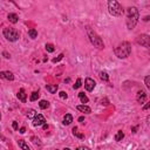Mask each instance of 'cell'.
Listing matches in <instances>:
<instances>
[{"label": "cell", "instance_id": "obj_19", "mask_svg": "<svg viewBox=\"0 0 150 150\" xmlns=\"http://www.w3.org/2000/svg\"><path fill=\"white\" fill-rule=\"evenodd\" d=\"M36 111L34 110V109H29L28 111H27V117H28V119H33L34 120V117L36 116Z\"/></svg>", "mask_w": 150, "mask_h": 150}, {"label": "cell", "instance_id": "obj_11", "mask_svg": "<svg viewBox=\"0 0 150 150\" xmlns=\"http://www.w3.org/2000/svg\"><path fill=\"white\" fill-rule=\"evenodd\" d=\"M76 109H77V110H80V111H82V112H84V114H90V112H92V109L89 108L88 106H84V104L77 106Z\"/></svg>", "mask_w": 150, "mask_h": 150}, {"label": "cell", "instance_id": "obj_30", "mask_svg": "<svg viewBox=\"0 0 150 150\" xmlns=\"http://www.w3.org/2000/svg\"><path fill=\"white\" fill-rule=\"evenodd\" d=\"M12 127H13V129H14V130H18V122H15V121H14L13 123H12Z\"/></svg>", "mask_w": 150, "mask_h": 150}, {"label": "cell", "instance_id": "obj_18", "mask_svg": "<svg viewBox=\"0 0 150 150\" xmlns=\"http://www.w3.org/2000/svg\"><path fill=\"white\" fill-rule=\"evenodd\" d=\"M123 137H124V132L122 131V130H120V131H117L116 136H115V141L120 142V141H122V138H123Z\"/></svg>", "mask_w": 150, "mask_h": 150}, {"label": "cell", "instance_id": "obj_3", "mask_svg": "<svg viewBox=\"0 0 150 150\" xmlns=\"http://www.w3.org/2000/svg\"><path fill=\"white\" fill-rule=\"evenodd\" d=\"M87 34H88V38H89V40H90V42L96 48L102 49L104 47V44H103V41H102V39L97 35L96 32H94L90 27H87Z\"/></svg>", "mask_w": 150, "mask_h": 150}, {"label": "cell", "instance_id": "obj_6", "mask_svg": "<svg viewBox=\"0 0 150 150\" xmlns=\"http://www.w3.org/2000/svg\"><path fill=\"white\" fill-rule=\"evenodd\" d=\"M136 42L143 47L150 48V36L147 35V34H141V35H138V38L136 39Z\"/></svg>", "mask_w": 150, "mask_h": 150}, {"label": "cell", "instance_id": "obj_16", "mask_svg": "<svg viewBox=\"0 0 150 150\" xmlns=\"http://www.w3.org/2000/svg\"><path fill=\"white\" fill-rule=\"evenodd\" d=\"M18 143H19V147H20V148H21L22 150H31V148H29V146L26 143V142L24 141V140H19Z\"/></svg>", "mask_w": 150, "mask_h": 150}, {"label": "cell", "instance_id": "obj_17", "mask_svg": "<svg viewBox=\"0 0 150 150\" xmlns=\"http://www.w3.org/2000/svg\"><path fill=\"white\" fill-rule=\"evenodd\" d=\"M39 107L41 109H47L49 107V102L46 101V100H41V101L39 102Z\"/></svg>", "mask_w": 150, "mask_h": 150}, {"label": "cell", "instance_id": "obj_37", "mask_svg": "<svg viewBox=\"0 0 150 150\" xmlns=\"http://www.w3.org/2000/svg\"><path fill=\"white\" fill-rule=\"evenodd\" d=\"M42 127H44V129H45V130H46V129L48 128V124H46V123H45V124H44V126H42Z\"/></svg>", "mask_w": 150, "mask_h": 150}, {"label": "cell", "instance_id": "obj_22", "mask_svg": "<svg viewBox=\"0 0 150 150\" xmlns=\"http://www.w3.org/2000/svg\"><path fill=\"white\" fill-rule=\"evenodd\" d=\"M73 134H74V136L79 137V138H81V140H83V138H84V135L80 134L79 130H77V128H76V127H75V128H73Z\"/></svg>", "mask_w": 150, "mask_h": 150}, {"label": "cell", "instance_id": "obj_13", "mask_svg": "<svg viewBox=\"0 0 150 150\" xmlns=\"http://www.w3.org/2000/svg\"><path fill=\"white\" fill-rule=\"evenodd\" d=\"M17 96H18V99L20 100L21 102H26V94H25V90L24 89H20L18 92V94H17Z\"/></svg>", "mask_w": 150, "mask_h": 150}, {"label": "cell", "instance_id": "obj_7", "mask_svg": "<svg viewBox=\"0 0 150 150\" xmlns=\"http://www.w3.org/2000/svg\"><path fill=\"white\" fill-rule=\"evenodd\" d=\"M45 122H46V120H45L44 115H42V114H38L36 116L34 117V120H33V126H34V127L44 126Z\"/></svg>", "mask_w": 150, "mask_h": 150}, {"label": "cell", "instance_id": "obj_1", "mask_svg": "<svg viewBox=\"0 0 150 150\" xmlns=\"http://www.w3.org/2000/svg\"><path fill=\"white\" fill-rule=\"evenodd\" d=\"M140 14H138V9L136 7H129L127 9V27L128 29H134L135 26H136L137 21H138Z\"/></svg>", "mask_w": 150, "mask_h": 150}, {"label": "cell", "instance_id": "obj_38", "mask_svg": "<svg viewBox=\"0 0 150 150\" xmlns=\"http://www.w3.org/2000/svg\"><path fill=\"white\" fill-rule=\"evenodd\" d=\"M143 20H144V21H149V20H150V17H146V18H144Z\"/></svg>", "mask_w": 150, "mask_h": 150}, {"label": "cell", "instance_id": "obj_29", "mask_svg": "<svg viewBox=\"0 0 150 150\" xmlns=\"http://www.w3.org/2000/svg\"><path fill=\"white\" fill-rule=\"evenodd\" d=\"M59 95H60L61 99H67V93H66V92H60Z\"/></svg>", "mask_w": 150, "mask_h": 150}, {"label": "cell", "instance_id": "obj_8", "mask_svg": "<svg viewBox=\"0 0 150 150\" xmlns=\"http://www.w3.org/2000/svg\"><path fill=\"white\" fill-rule=\"evenodd\" d=\"M95 86H96V83H95V81L93 79H90V77H87L86 81H84V87H86V89L88 92H92L94 90Z\"/></svg>", "mask_w": 150, "mask_h": 150}, {"label": "cell", "instance_id": "obj_41", "mask_svg": "<svg viewBox=\"0 0 150 150\" xmlns=\"http://www.w3.org/2000/svg\"><path fill=\"white\" fill-rule=\"evenodd\" d=\"M148 122L150 123V116H148Z\"/></svg>", "mask_w": 150, "mask_h": 150}, {"label": "cell", "instance_id": "obj_27", "mask_svg": "<svg viewBox=\"0 0 150 150\" xmlns=\"http://www.w3.org/2000/svg\"><path fill=\"white\" fill-rule=\"evenodd\" d=\"M81 82H82V81H81V79H77V80H76V83H75L74 86H73V88H74V89L80 88V87H81Z\"/></svg>", "mask_w": 150, "mask_h": 150}, {"label": "cell", "instance_id": "obj_2", "mask_svg": "<svg viewBox=\"0 0 150 150\" xmlns=\"http://www.w3.org/2000/svg\"><path fill=\"white\" fill-rule=\"evenodd\" d=\"M114 53L119 59H126L131 53V45L128 41H123L114 49Z\"/></svg>", "mask_w": 150, "mask_h": 150}, {"label": "cell", "instance_id": "obj_28", "mask_svg": "<svg viewBox=\"0 0 150 150\" xmlns=\"http://www.w3.org/2000/svg\"><path fill=\"white\" fill-rule=\"evenodd\" d=\"M62 59H63V54H60V55L57 56V57H55V59H53V62H54V63H56V62H59L60 60H62Z\"/></svg>", "mask_w": 150, "mask_h": 150}, {"label": "cell", "instance_id": "obj_20", "mask_svg": "<svg viewBox=\"0 0 150 150\" xmlns=\"http://www.w3.org/2000/svg\"><path fill=\"white\" fill-rule=\"evenodd\" d=\"M79 97H80V100H81V102L82 103H87L88 102V97L84 95L83 92H81V93H79Z\"/></svg>", "mask_w": 150, "mask_h": 150}, {"label": "cell", "instance_id": "obj_21", "mask_svg": "<svg viewBox=\"0 0 150 150\" xmlns=\"http://www.w3.org/2000/svg\"><path fill=\"white\" fill-rule=\"evenodd\" d=\"M28 35L32 38V39H36V36H38V32L35 31L34 28H31L28 31Z\"/></svg>", "mask_w": 150, "mask_h": 150}, {"label": "cell", "instance_id": "obj_9", "mask_svg": "<svg viewBox=\"0 0 150 150\" xmlns=\"http://www.w3.org/2000/svg\"><path fill=\"white\" fill-rule=\"evenodd\" d=\"M136 100H137V102H138V103L143 104L144 102L147 101V94H146V92H144V90H140L138 93H137V95H136Z\"/></svg>", "mask_w": 150, "mask_h": 150}, {"label": "cell", "instance_id": "obj_5", "mask_svg": "<svg viewBox=\"0 0 150 150\" xmlns=\"http://www.w3.org/2000/svg\"><path fill=\"white\" fill-rule=\"evenodd\" d=\"M4 36L8 41H17L19 39V32L15 28H5L4 29Z\"/></svg>", "mask_w": 150, "mask_h": 150}, {"label": "cell", "instance_id": "obj_34", "mask_svg": "<svg viewBox=\"0 0 150 150\" xmlns=\"http://www.w3.org/2000/svg\"><path fill=\"white\" fill-rule=\"evenodd\" d=\"M25 132H26V129H25L24 127H22V128L20 129V134H25Z\"/></svg>", "mask_w": 150, "mask_h": 150}, {"label": "cell", "instance_id": "obj_35", "mask_svg": "<svg viewBox=\"0 0 150 150\" xmlns=\"http://www.w3.org/2000/svg\"><path fill=\"white\" fill-rule=\"evenodd\" d=\"M83 121H84V117H83V116L79 117V122H81V123H83Z\"/></svg>", "mask_w": 150, "mask_h": 150}, {"label": "cell", "instance_id": "obj_15", "mask_svg": "<svg viewBox=\"0 0 150 150\" xmlns=\"http://www.w3.org/2000/svg\"><path fill=\"white\" fill-rule=\"evenodd\" d=\"M7 18H8L9 22H12V24H17V22H18V19H19L15 13H9Z\"/></svg>", "mask_w": 150, "mask_h": 150}, {"label": "cell", "instance_id": "obj_4", "mask_svg": "<svg viewBox=\"0 0 150 150\" xmlns=\"http://www.w3.org/2000/svg\"><path fill=\"white\" fill-rule=\"evenodd\" d=\"M108 9H109V13L114 17H121L122 14H123V8H122V6L117 1H115V0L108 1Z\"/></svg>", "mask_w": 150, "mask_h": 150}, {"label": "cell", "instance_id": "obj_33", "mask_svg": "<svg viewBox=\"0 0 150 150\" xmlns=\"http://www.w3.org/2000/svg\"><path fill=\"white\" fill-rule=\"evenodd\" d=\"M2 54H4V56L6 57V59H9V54L7 53V52H4V53H2Z\"/></svg>", "mask_w": 150, "mask_h": 150}, {"label": "cell", "instance_id": "obj_10", "mask_svg": "<svg viewBox=\"0 0 150 150\" xmlns=\"http://www.w3.org/2000/svg\"><path fill=\"white\" fill-rule=\"evenodd\" d=\"M0 77L5 80H8V81H13L14 80V75L11 72H1L0 73Z\"/></svg>", "mask_w": 150, "mask_h": 150}, {"label": "cell", "instance_id": "obj_24", "mask_svg": "<svg viewBox=\"0 0 150 150\" xmlns=\"http://www.w3.org/2000/svg\"><path fill=\"white\" fill-rule=\"evenodd\" d=\"M100 77H101L102 81H108L109 80V76L106 72H101V73H100Z\"/></svg>", "mask_w": 150, "mask_h": 150}, {"label": "cell", "instance_id": "obj_39", "mask_svg": "<svg viewBox=\"0 0 150 150\" xmlns=\"http://www.w3.org/2000/svg\"><path fill=\"white\" fill-rule=\"evenodd\" d=\"M136 130H137V127H134L132 128V132H136Z\"/></svg>", "mask_w": 150, "mask_h": 150}, {"label": "cell", "instance_id": "obj_26", "mask_svg": "<svg viewBox=\"0 0 150 150\" xmlns=\"http://www.w3.org/2000/svg\"><path fill=\"white\" fill-rule=\"evenodd\" d=\"M144 83H146V86H147V88L150 89V75H148V76L144 79Z\"/></svg>", "mask_w": 150, "mask_h": 150}, {"label": "cell", "instance_id": "obj_32", "mask_svg": "<svg viewBox=\"0 0 150 150\" xmlns=\"http://www.w3.org/2000/svg\"><path fill=\"white\" fill-rule=\"evenodd\" d=\"M77 150H90V149L87 148V147H80V148L77 149Z\"/></svg>", "mask_w": 150, "mask_h": 150}, {"label": "cell", "instance_id": "obj_40", "mask_svg": "<svg viewBox=\"0 0 150 150\" xmlns=\"http://www.w3.org/2000/svg\"><path fill=\"white\" fill-rule=\"evenodd\" d=\"M63 150H72V149H69V148H65Z\"/></svg>", "mask_w": 150, "mask_h": 150}, {"label": "cell", "instance_id": "obj_23", "mask_svg": "<svg viewBox=\"0 0 150 150\" xmlns=\"http://www.w3.org/2000/svg\"><path fill=\"white\" fill-rule=\"evenodd\" d=\"M46 51L48 52V53H53V52L55 51V48H54V46L52 44H46Z\"/></svg>", "mask_w": 150, "mask_h": 150}, {"label": "cell", "instance_id": "obj_25", "mask_svg": "<svg viewBox=\"0 0 150 150\" xmlns=\"http://www.w3.org/2000/svg\"><path fill=\"white\" fill-rule=\"evenodd\" d=\"M38 99H39V93L38 92H33L31 94V101H36Z\"/></svg>", "mask_w": 150, "mask_h": 150}, {"label": "cell", "instance_id": "obj_31", "mask_svg": "<svg viewBox=\"0 0 150 150\" xmlns=\"http://www.w3.org/2000/svg\"><path fill=\"white\" fill-rule=\"evenodd\" d=\"M149 108H150V102H149V103H147V104H144L142 109H143V110H147V109H149Z\"/></svg>", "mask_w": 150, "mask_h": 150}, {"label": "cell", "instance_id": "obj_12", "mask_svg": "<svg viewBox=\"0 0 150 150\" xmlns=\"http://www.w3.org/2000/svg\"><path fill=\"white\" fill-rule=\"evenodd\" d=\"M72 122H73V116H72L71 114H66L63 116V124L65 126H68V124H71Z\"/></svg>", "mask_w": 150, "mask_h": 150}, {"label": "cell", "instance_id": "obj_36", "mask_svg": "<svg viewBox=\"0 0 150 150\" xmlns=\"http://www.w3.org/2000/svg\"><path fill=\"white\" fill-rule=\"evenodd\" d=\"M32 140H33V142H34V143H39V138H35V137H32Z\"/></svg>", "mask_w": 150, "mask_h": 150}, {"label": "cell", "instance_id": "obj_14", "mask_svg": "<svg viewBox=\"0 0 150 150\" xmlns=\"http://www.w3.org/2000/svg\"><path fill=\"white\" fill-rule=\"evenodd\" d=\"M46 89L51 94H54L57 90V84H46Z\"/></svg>", "mask_w": 150, "mask_h": 150}]
</instances>
